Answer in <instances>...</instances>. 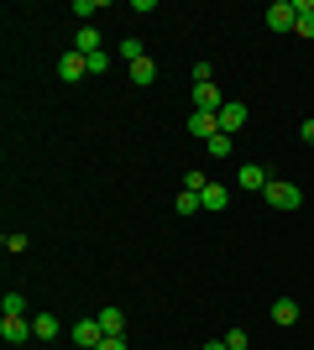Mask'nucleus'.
I'll list each match as a JSON object with an SVG mask.
<instances>
[{
	"mask_svg": "<svg viewBox=\"0 0 314 350\" xmlns=\"http://www.w3.org/2000/svg\"><path fill=\"white\" fill-rule=\"evenodd\" d=\"M0 335H5V345H27V340H37L27 314H5V319H0Z\"/></svg>",
	"mask_w": 314,
	"mask_h": 350,
	"instance_id": "1",
	"label": "nucleus"
},
{
	"mask_svg": "<svg viewBox=\"0 0 314 350\" xmlns=\"http://www.w3.org/2000/svg\"><path fill=\"white\" fill-rule=\"evenodd\" d=\"M267 204L272 209H299L304 204V189H299V183H267Z\"/></svg>",
	"mask_w": 314,
	"mask_h": 350,
	"instance_id": "2",
	"label": "nucleus"
},
{
	"mask_svg": "<svg viewBox=\"0 0 314 350\" xmlns=\"http://www.w3.org/2000/svg\"><path fill=\"white\" fill-rule=\"evenodd\" d=\"M84 73H90V58H84V53H74V47H68V53H63V58H58V79H63V84H79Z\"/></svg>",
	"mask_w": 314,
	"mask_h": 350,
	"instance_id": "3",
	"label": "nucleus"
},
{
	"mask_svg": "<svg viewBox=\"0 0 314 350\" xmlns=\"http://www.w3.org/2000/svg\"><path fill=\"white\" fill-rule=\"evenodd\" d=\"M236 183H241V189H252V193H267L272 178H267V167H257V162H241V167H236Z\"/></svg>",
	"mask_w": 314,
	"mask_h": 350,
	"instance_id": "4",
	"label": "nucleus"
},
{
	"mask_svg": "<svg viewBox=\"0 0 314 350\" xmlns=\"http://www.w3.org/2000/svg\"><path fill=\"white\" fill-rule=\"evenodd\" d=\"M246 120H252V110H246V105H241V100H225V110H220V131H225V136H236Z\"/></svg>",
	"mask_w": 314,
	"mask_h": 350,
	"instance_id": "5",
	"label": "nucleus"
},
{
	"mask_svg": "<svg viewBox=\"0 0 314 350\" xmlns=\"http://www.w3.org/2000/svg\"><path fill=\"white\" fill-rule=\"evenodd\" d=\"M194 110H205V116H220V110H225L220 89H215V84H194Z\"/></svg>",
	"mask_w": 314,
	"mask_h": 350,
	"instance_id": "6",
	"label": "nucleus"
},
{
	"mask_svg": "<svg viewBox=\"0 0 314 350\" xmlns=\"http://www.w3.org/2000/svg\"><path fill=\"white\" fill-rule=\"evenodd\" d=\"M293 31L304 42H314V0H293Z\"/></svg>",
	"mask_w": 314,
	"mask_h": 350,
	"instance_id": "7",
	"label": "nucleus"
},
{
	"mask_svg": "<svg viewBox=\"0 0 314 350\" xmlns=\"http://www.w3.org/2000/svg\"><path fill=\"white\" fill-rule=\"evenodd\" d=\"M267 27L272 31H293V0H272L267 5Z\"/></svg>",
	"mask_w": 314,
	"mask_h": 350,
	"instance_id": "8",
	"label": "nucleus"
},
{
	"mask_svg": "<svg viewBox=\"0 0 314 350\" xmlns=\"http://www.w3.org/2000/svg\"><path fill=\"white\" fill-rule=\"evenodd\" d=\"M105 340V329H100V319H79L74 324V345H84V350H94Z\"/></svg>",
	"mask_w": 314,
	"mask_h": 350,
	"instance_id": "9",
	"label": "nucleus"
},
{
	"mask_svg": "<svg viewBox=\"0 0 314 350\" xmlns=\"http://www.w3.org/2000/svg\"><path fill=\"white\" fill-rule=\"evenodd\" d=\"M220 131V116H205V110H194L189 116V136H199V142H209V136Z\"/></svg>",
	"mask_w": 314,
	"mask_h": 350,
	"instance_id": "10",
	"label": "nucleus"
},
{
	"mask_svg": "<svg viewBox=\"0 0 314 350\" xmlns=\"http://www.w3.org/2000/svg\"><path fill=\"white\" fill-rule=\"evenodd\" d=\"M74 53L94 58V53H100V27H79V37H74Z\"/></svg>",
	"mask_w": 314,
	"mask_h": 350,
	"instance_id": "11",
	"label": "nucleus"
},
{
	"mask_svg": "<svg viewBox=\"0 0 314 350\" xmlns=\"http://www.w3.org/2000/svg\"><path fill=\"white\" fill-rule=\"evenodd\" d=\"M94 319H100V329H105V335H126V314H120V308H100Z\"/></svg>",
	"mask_w": 314,
	"mask_h": 350,
	"instance_id": "12",
	"label": "nucleus"
},
{
	"mask_svg": "<svg viewBox=\"0 0 314 350\" xmlns=\"http://www.w3.org/2000/svg\"><path fill=\"white\" fill-rule=\"evenodd\" d=\"M199 204H205V209H215V215H220V209L231 204V189H220V183H209V189L199 193Z\"/></svg>",
	"mask_w": 314,
	"mask_h": 350,
	"instance_id": "13",
	"label": "nucleus"
},
{
	"mask_svg": "<svg viewBox=\"0 0 314 350\" xmlns=\"http://www.w3.org/2000/svg\"><path fill=\"white\" fill-rule=\"evenodd\" d=\"M126 68H131V84H152V79H157V63L152 58H136V63H126Z\"/></svg>",
	"mask_w": 314,
	"mask_h": 350,
	"instance_id": "14",
	"label": "nucleus"
},
{
	"mask_svg": "<svg viewBox=\"0 0 314 350\" xmlns=\"http://www.w3.org/2000/svg\"><path fill=\"white\" fill-rule=\"evenodd\" d=\"M31 335H37V340H53V335H58V314H37V319H31Z\"/></svg>",
	"mask_w": 314,
	"mask_h": 350,
	"instance_id": "15",
	"label": "nucleus"
},
{
	"mask_svg": "<svg viewBox=\"0 0 314 350\" xmlns=\"http://www.w3.org/2000/svg\"><path fill=\"white\" fill-rule=\"evenodd\" d=\"M205 152H209V157H231V152H236V142H231L225 131H215V136L205 142Z\"/></svg>",
	"mask_w": 314,
	"mask_h": 350,
	"instance_id": "16",
	"label": "nucleus"
},
{
	"mask_svg": "<svg viewBox=\"0 0 314 350\" xmlns=\"http://www.w3.org/2000/svg\"><path fill=\"white\" fill-rule=\"evenodd\" d=\"M272 319H278V324H293V319H299V304H293V298H278V304H272Z\"/></svg>",
	"mask_w": 314,
	"mask_h": 350,
	"instance_id": "17",
	"label": "nucleus"
},
{
	"mask_svg": "<svg viewBox=\"0 0 314 350\" xmlns=\"http://www.w3.org/2000/svg\"><path fill=\"white\" fill-rule=\"evenodd\" d=\"M199 209H205V204H199V193L179 189V215H199Z\"/></svg>",
	"mask_w": 314,
	"mask_h": 350,
	"instance_id": "18",
	"label": "nucleus"
},
{
	"mask_svg": "<svg viewBox=\"0 0 314 350\" xmlns=\"http://www.w3.org/2000/svg\"><path fill=\"white\" fill-rule=\"evenodd\" d=\"M194 84H215V63H209V58L194 63Z\"/></svg>",
	"mask_w": 314,
	"mask_h": 350,
	"instance_id": "19",
	"label": "nucleus"
},
{
	"mask_svg": "<svg viewBox=\"0 0 314 350\" xmlns=\"http://www.w3.org/2000/svg\"><path fill=\"white\" fill-rule=\"evenodd\" d=\"M120 58L136 63V58H147V53H142V42H136V37H126V42H120Z\"/></svg>",
	"mask_w": 314,
	"mask_h": 350,
	"instance_id": "20",
	"label": "nucleus"
},
{
	"mask_svg": "<svg viewBox=\"0 0 314 350\" xmlns=\"http://www.w3.org/2000/svg\"><path fill=\"white\" fill-rule=\"evenodd\" d=\"M0 246L11 251V256H21V251H27V235H21V230H11V235H5V241H0Z\"/></svg>",
	"mask_w": 314,
	"mask_h": 350,
	"instance_id": "21",
	"label": "nucleus"
},
{
	"mask_svg": "<svg viewBox=\"0 0 314 350\" xmlns=\"http://www.w3.org/2000/svg\"><path fill=\"white\" fill-rule=\"evenodd\" d=\"M0 308H5V314H27V298H21V293H5V304H0Z\"/></svg>",
	"mask_w": 314,
	"mask_h": 350,
	"instance_id": "22",
	"label": "nucleus"
},
{
	"mask_svg": "<svg viewBox=\"0 0 314 350\" xmlns=\"http://www.w3.org/2000/svg\"><path fill=\"white\" fill-rule=\"evenodd\" d=\"M183 189H189V193H205L209 178H205V173H183Z\"/></svg>",
	"mask_w": 314,
	"mask_h": 350,
	"instance_id": "23",
	"label": "nucleus"
},
{
	"mask_svg": "<svg viewBox=\"0 0 314 350\" xmlns=\"http://www.w3.org/2000/svg\"><path fill=\"white\" fill-rule=\"evenodd\" d=\"M94 350H131V345H126V335H105Z\"/></svg>",
	"mask_w": 314,
	"mask_h": 350,
	"instance_id": "24",
	"label": "nucleus"
},
{
	"mask_svg": "<svg viewBox=\"0 0 314 350\" xmlns=\"http://www.w3.org/2000/svg\"><path fill=\"white\" fill-rule=\"evenodd\" d=\"M94 11H100V5H90V0H74V16H84V27H94V21H90Z\"/></svg>",
	"mask_w": 314,
	"mask_h": 350,
	"instance_id": "25",
	"label": "nucleus"
},
{
	"mask_svg": "<svg viewBox=\"0 0 314 350\" xmlns=\"http://www.w3.org/2000/svg\"><path fill=\"white\" fill-rule=\"evenodd\" d=\"M225 345H231V350H246L252 340H246V329H231V335H225Z\"/></svg>",
	"mask_w": 314,
	"mask_h": 350,
	"instance_id": "26",
	"label": "nucleus"
},
{
	"mask_svg": "<svg viewBox=\"0 0 314 350\" xmlns=\"http://www.w3.org/2000/svg\"><path fill=\"white\" fill-rule=\"evenodd\" d=\"M304 142H314V120H304Z\"/></svg>",
	"mask_w": 314,
	"mask_h": 350,
	"instance_id": "27",
	"label": "nucleus"
},
{
	"mask_svg": "<svg viewBox=\"0 0 314 350\" xmlns=\"http://www.w3.org/2000/svg\"><path fill=\"white\" fill-rule=\"evenodd\" d=\"M205 350H231V345H220V340H209V345H205Z\"/></svg>",
	"mask_w": 314,
	"mask_h": 350,
	"instance_id": "28",
	"label": "nucleus"
}]
</instances>
